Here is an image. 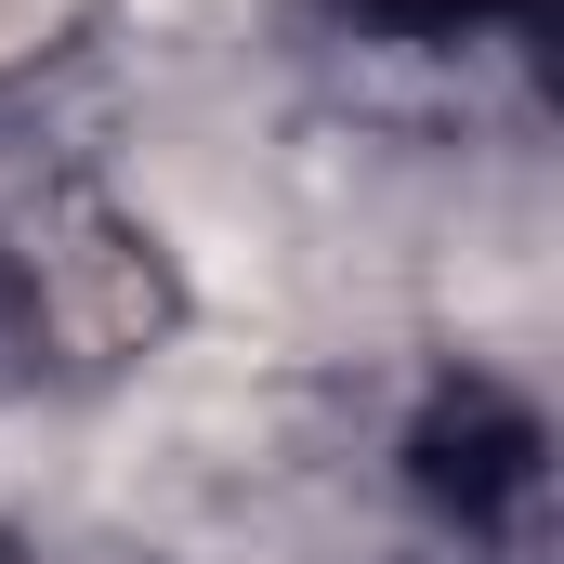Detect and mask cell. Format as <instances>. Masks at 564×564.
Wrapping results in <instances>:
<instances>
[{
	"label": "cell",
	"instance_id": "cell-3",
	"mask_svg": "<svg viewBox=\"0 0 564 564\" xmlns=\"http://www.w3.org/2000/svg\"><path fill=\"white\" fill-rule=\"evenodd\" d=\"M40 355H53V276H40V250L0 237V394H26Z\"/></svg>",
	"mask_w": 564,
	"mask_h": 564
},
{
	"label": "cell",
	"instance_id": "cell-2",
	"mask_svg": "<svg viewBox=\"0 0 564 564\" xmlns=\"http://www.w3.org/2000/svg\"><path fill=\"white\" fill-rule=\"evenodd\" d=\"M315 13L355 26V40H381V53H459L486 26H525L539 0H315Z\"/></svg>",
	"mask_w": 564,
	"mask_h": 564
},
{
	"label": "cell",
	"instance_id": "cell-1",
	"mask_svg": "<svg viewBox=\"0 0 564 564\" xmlns=\"http://www.w3.org/2000/svg\"><path fill=\"white\" fill-rule=\"evenodd\" d=\"M408 486L459 539L525 552L539 539V486H552V433H539V408L512 381H446L421 408V433H408Z\"/></svg>",
	"mask_w": 564,
	"mask_h": 564
}]
</instances>
